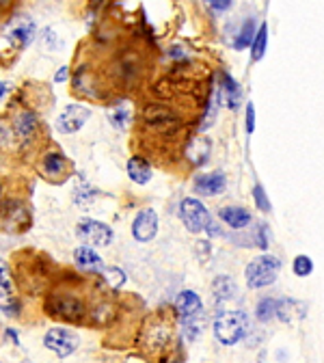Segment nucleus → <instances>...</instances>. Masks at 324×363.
I'll return each mask as SVG.
<instances>
[{
    "label": "nucleus",
    "mask_w": 324,
    "mask_h": 363,
    "mask_svg": "<svg viewBox=\"0 0 324 363\" xmlns=\"http://www.w3.org/2000/svg\"><path fill=\"white\" fill-rule=\"evenodd\" d=\"M140 121L149 132L165 138H171L181 130V117L165 104H147L140 111Z\"/></svg>",
    "instance_id": "obj_1"
},
{
    "label": "nucleus",
    "mask_w": 324,
    "mask_h": 363,
    "mask_svg": "<svg viewBox=\"0 0 324 363\" xmlns=\"http://www.w3.org/2000/svg\"><path fill=\"white\" fill-rule=\"evenodd\" d=\"M266 46H268V24H261L257 29V33L253 35V42H251V58L253 60H259L266 52Z\"/></svg>",
    "instance_id": "obj_23"
},
{
    "label": "nucleus",
    "mask_w": 324,
    "mask_h": 363,
    "mask_svg": "<svg viewBox=\"0 0 324 363\" xmlns=\"http://www.w3.org/2000/svg\"><path fill=\"white\" fill-rule=\"evenodd\" d=\"M171 337V325L165 320H156L154 325L145 331V341H147V346L152 350H162L167 346V341Z\"/></svg>",
    "instance_id": "obj_15"
},
{
    "label": "nucleus",
    "mask_w": 324,
    "mask_h": 363,
    "mask_svg": "<svg viewBox=\"0 0 324 363\" xmlns=\"http://www.w3.org/2000/svg\"><path fill=\"white\" fill-rule=\"evenodd\" d=\"M95 197V191L91 186H87L85 182H83V188H78L76 186V201L78 204H85V201H91Z\"/></svg>",
    "instance_id": "obj_32"
},
{
    "label": "nucleus",
    "mask_w": 324,
    "mask_h": 363,
    "mask_svg": "<svg viewBox=\"0 0 324 363\" xmlns=\"http://www.w3.org/2000/svg\"><path fill=\"white\" fill-rule=\"evenodd\" d=\"M5 218H7V229L11 227L13 232H24L29 227V208L24 204H19V201H11V204H7Z\"/></svg>",
    "instance_id": "obj_17"
},
{
    "label": "nucleus",
    "mask_w": 324,
    "mask_h": 363,
    "mask_svg": "<svg viewBox=\"0 0 324 363\" xmlns=\"http://www.w3.org/2000/svg\"><path fill=\"white\" fill-rule=\"evenodd\" d=\"M0 307L5 309V314L17 316L19 305L13 296V284H11V273L5 259H0Z\"/></svg>",
    "instance_id": "obj_10"
},
{
    "label": "nucleus",
    "mask_w": 324,
    "mask_h": 363,
    "mask_svg": "<svg viewBox=\"0 0 324 363\" xmlns=\"http://www.w3.org/2000/svg\"><path fill=\"white\" fill-rule=\"evenodd\" d=\"M99 275H102L106 281H108V286L111 288H121V286H124L126 284V275H124V271H119V268H102V271H99Z\"/></svg>",
    "instance_id": "obj_29"
},
{
    "label": "nucleus",
    "mask_w": 324,
    "mask_h": 363,
    "mask_svg": "<svg viewBox=\"0 0 324 363\" xmlns=\"http://www.w3.org/2000/svg\"><path fill=\"white\" fill-rule=\"evenodd\" d=\"M281 271V261L275 255H259L255 259L249 261V266L245 271L247 277V286L251 290H259V288H266L270 284L277 281V275Z\"/></svg>",
    "instance_id": "obj_4"
},
{
    "label": "nucleus",
    "mask_w": 324,
    "mask_h": 363,
    "mask_svg": "<svg viewBox=\"0 0 324 363\" xmlns=\"http://www.w3.org/2000/svg\"><path fill=\"white\" fill-rule=\"evenodd\" d=\"M220 93L225 95V102L232 111H236L242 102V89L240 85L236 83V80L227 74H222L220 76Z\"/></svg>",
    "instance_id": "obj_20"
},
{
    "label": "nucleus",
    "mask_w": 324,
    "mask_h": 363,
    "mask_svg": "<svg viewBox=\"0 0 324 363\" xmlns=\"http://www.w3.org/2000/svg\"><path fill=\"white\" fill-rule=\"evenodd\" d=\"M70 160L60 154V152H48L42 158V171L48 175V179L52 182H63L65 175L70 173Z\"/></svg>",
    "instance_id": "obj_13"
},
{
    "label": "nucleus",
    "mask_w": 324,
    "mask_h": 363,
    "mask_svg": "<svg viewBox=\"0 0 324 363\" xmlns=\"http://www.w3.org/2000/svg\"><path fill=\"white\" fill-rule=\"evenodd\" d=\"M253 130H255V106L251 102V104H247V132L251 134Z\"/></svg>",
    "instance_id": "obj_35"
},
{
    "label": "nucleus",
    "mask_w": 324,
    "mask_h": 363,
    "mask_svg": "<svg viewBox=\"0 0 324 363\" xmlns=\"http://www.w3.org/2000/svg\"><path fill=\"white\" fill-rule=\"evenodd\" d=\"M128 175H130V179L134 182V184H147V182L152 179V167H149V163L145 158H140V156H132L130 160H128Z\"/></svg>",
    "instance_id": "obj_19"
},
{
    "label": "nucleus",
    "mask_w": 324,
    "mask_h": 363,
    "mask_svg": "<svg viewBox=\"0 0 324 363\" xmlns=\"http://www.w3.org/2000/svg\"><path fill=\"white\" fill-rule=\"evenodd\" d=\"M108 119H111V124L117 128V130H124L126 126H128V119H130V113L126 111V108H115L111 115H108Z\"/></svg>",
    "instance_id": "obj_30"
},
{
    "label": "nucleus",
    "mask_w": 324,
    "mask_h": 363,
    "mask_svg": "<svg viewBox=\"0 0 324 363\" xmlns=\"http://www.w3.org/2000/svg\"><path fill=\"white\" fill-rule=\"evenodd\" d=\"M9 39L17 46V48H26L31 46V42L35 39V24L31 22V19H26V22H19L15 24L11 31H9Z\"/></svg>",
    "instance_id": "obj_22"
},
{
    "label": "nucleus",
    "mask_w": 324,
    "mask_h": 363,
    "mask_svg": "<svg viewBox=\"0 0 324 363\" xmlns=\"http://www.w3.org/2000/svg\"><path fill=\"white\" fill-rule=\"evenodd\" d=\"M227 186V179L222 173H206V175H199L195 179V188L201 193V195H208V197H214V195H220Z\"/></svg>",
    "instance_id": "obj_14"
},
{
    "label": "nucleus",
    "mask_w": 324,
    "mask_h": 363,
    "mask_svg": "<svg viewBox=\"0 0 324 363\" xmlns=\"http://www.w3.org/2000/svg\"><path fill=\"white\" fill-rule=\"evenodd\" d=\"M216 111H218V95L214 93V95L210 97V102H208L206 117L201 119V126H199V130H201V132H206V130H210V128H212V124L216 121Z\"/></svg>",
    "instance_id": "obj_27"
},
{
    "label": "nucleus",
    "mask_w": 324,
    "mask_h": 363,
    "mask_svg": "<svg viewBox=\"0 0 324 363\" xmlns=\"http://www.w3.org/2000/svg\"><path fill=\"white\" fill-rule=\"evenodd\" d=\"M91 117V111L83 104H70L56 119V130L60 134H74L87 124V119Z\"/></svg>",
    "instance_id": "obj_8"
},
{
    "label": "nucleus",
    "mask_w": 324,
    "mask_h": 363,
    "mask_svg": "<svg viewBox=\"0 0 324 363\" xmlns=\"http://www.w3.org/2000/svg\"><path fill=\"white\" fill-rule=\"evenodd\" d=\"M76 232L89 247H108L113 242V229L104 223H99V220H93V218L80 220Z\"/></svg>",
    "instance_id": "obj_6"
},
{
    "label": "nucleus",
    "mask_w": 324,
    "mask_h": 363,
    "mask_svg": "<svg viewBox=\"0 0 324 363\" xmlns=\"http://www.w3.org/2000/svg\"><path fill=\"white\" fill-rule=\"evenodd\" d=\"M44 344L58 357H70L78 348L80 339L70 329H50L44 337Z\"/></svg>",
    "instance_id": "obj_7"
},
{
    "label": "nucleus",
    "mask_w": 324,
    "mask_h": 363,
    "mask_svg": "<svg viewBox=\"0 0 324 363\" xmlns=\"http://www.w3.org/2000/svg\"><path fill=\"white\" fill-rule=\"evenodd\" d=\"M253 201L255 206L261 210V212H270V201H268V195L264 193V188H261L259 184L253 186Z\"/></svg>",
    "instance_id": "obj_31"
},
{
    "label": "nucleus",
    "mask_w": 324,
    "mask_h": 363,
    "mask_svg": "<svg viewBox=\"0 0 324 363\" xmlns=\"http://www.w3.org/2000/svg\"><path fill=\"white\" fill-rule=\"evenodd\" d=\"M46 309L52 318L67 320V322H78V320H83V316L87 314L83 296H78L72 290H60V292L52 294L48 298Z\"/></svg>",
    "instance_id": "obj_3"
},
{
    "label": "nucleus",
    "mask_w": 324,
    "mask_h": 363,
    "mask_svg": "<svg viewBox=\"0 0 324 363\" xmlns=\"http://www.w3.org/2000/svg\"><path fill=\"white\" fill-rule=\"evenodd\" d=\"M210 152H212V145L208 138H195L186 147V156L195 165H206L210 158Z\"/></svg>",
    "instance_id": "obj_21"
},
{
    "label": "nucleus",
    "mask_w": 324,
    "mask_h": 363,
    "mask_svg": "<svg viewBox=\"0 0 324 363\" xmlns=\"http://www.w3.org/2000/svg\"><path fill=\"white\" fill-rule=\"evenodd\" d=\"M67 74H70V70H67V67H60V70L56 72L54 80H56V83H65V80H67Z\"/></svg>",
    "instance_id": "obj_37"
},
{
    "label": "nucleus",
    "mask_w": 324,
    "mask_h": 363,
    "mask_svg": "<svg viewBox=\"0 0 324 363\" xmlns=\"http://www.w3.org/2000/svg\"><path fill=\"white\" fill-rule=\"evenodd\" d=\"M5 93H7V85L3 83V80H0V97H3Z\"/></svg>",
    "instance_id": "obj_38"
},
{
    "label": "nucleus",
    "mask_w": 324,
    "mask_h": 363,
    "mask_svg": "<svg viewBox=\"0 0 324 363\" xmlns=\"http://www.w3.org/2000/svg\"><path fill=\"white\" fill-rule=\"evenodd\" d=\"M175 312L181 318V322H186L204 314V302H201V298L193 290H184L175 298Z\"/></svg>",
    "instance_id": "obj_12"
},
{
    "label": "nucleus",
    "mask_w": 324,
    "mask_h": 363,
    "mask_svg": "<svg viewBox=\"0 0 324 363\" xmlns=\"http://www.w3.org/2000/svg\"><path fill=\"white\" fill-rule=\"evenodd\" d=\"M11 138H13V130L9 128V124L0 121V147H7L11 143Z\"/></svg>",
    "instance_id": "obj_34"
},
{
    "label": "nucleus",
    "mask_w": 324,
    "mask_h": 363,
    "mask_svg": "<svg viewBox=\"0 0 324 363\" xmlns=\"http://www.w3.org/2000/svg\"><path fill=\"white\" fill-rule=\"evenodd\" d=\"M212 290H214V298L216 300H229L234 294H236V284L229 279V277H216L214 279V286H212Z\"/></svg>",
    "instance_id": "obj_24"
},
{
    "label": "nucleus",
    "mask_w": 324,
    "mask_h": 363,
    "mask_svg": "<svg viewBox=\"0 0 324 363\" xmlns=\"http://www.w3.org/2000/svg\"><path fill=\"white\" fill-rule=\"evenodd\" d=\"M277 312V300L275 298H261L255 307V316L259 322H270Z\"/></svg>",
    "instance_id": "obj_26"
},
{
    "label": "nucleus",
    "mask_w": 324,
    "mask_h": 363,
    "mask_svg": "<svg viewBox=\"0 0 324 363\" xmlns=\"http://www.w3.org/2000/svg\"><path fill=\"white\" fill-rule=\"evenodd\" d=\"M257 245L259 249H268V240H266V225L259 227V234H257Z\"/></svg>",
    "instance_id": "obj_36"
},
{
    "label": "nucleus",
    "mask_w": 324,
    "mask_h": 363,
    "mask_svg": "<svg viewBox=\"0 0 324 363\" xmlns=\"http://www.w3.org/2000/svg\"><path fill=\"white\" fill-rule=\"evenodd\" d=\"M253 35H255V19L251 17V19H247L245 26H242V31L238 33L236 42H234V48H236V50H245V48H249L251 42H253Z\"/></svg>",
    "instance_id": "obj_25"
},
{
    "label": "nucleus",
    "mask_w": 324,
    "mask_h": 363,
    "mask_svg": "<svg viewBox=\"0 0 324 363\" xmlns=\"http://www.w3.org/2000/svg\"><path fill=\"white\" fill-rule=\"evenodd\" d=\"M74 261L80 271H87V273H99L104 268L102 257H99L95 253V249H91V247H78L74 251Z\"/></svg>",
    "instance_id": "obj_16"
},
{
    "label": "nucleus",
    "mask_w": 324,
    "mask_h": 363,
    "mask_svg": "<svg viewBox=\"0 0 324 363\" xmlns=\"http://www.w3.org/2000/svg\"><path fill=\"white\" fill-rule=\"evenodd\" d=\"M206 5H208L214 13H225V11L234 5V0H206Z\"/></svg>",
    "instance_id": "obj_33"
},
{
    "label": "nucleus",
    "mask_w": 324,
    "mask_h": 363,
    "mask_svg": "<svg viewBox=\"0 0 324 363\" xmlns=\"http://www.w3.org/2000/svg\"><path fill=\"white\" fill-rule=\"evenodd\" d=\"M249 331V318L245 312H220L214 322V335L220 344L234 346L247 335Z\"/></svg>",
    "instance_id": "obj_2"
},
{
    "label": "nucleus",
    "mask_w": 324,
    "mask_h": 363,
    "mask_svg": "<svg viewBox=\"0 0 324 363\" xmlns=\"http://www.w3.org/2000/svg\"><path fill=\"white\" fill-rule=\"evenodd\" d=\"M292 271L296 277H309L314 273V261L309 255H298L294 259V264H292Z\"/></svg>",
    "instance_id": "obj_28"
},
{
    "label": "nucleus",
    "mask_w": 324,
    "mask_h": 363,
    "mask_svg": "<svg viewBox=\"0 0 324 363\" xmlns=\"http://www.w3.org/2000/svg\"><path fill=\"white\" fill-rule=\"evenodd\" d=\"M179 216H181V220H184V225L191 234L206 232V227L210 225V220H212L208 208L195 197H186L184 201H181L179 204Z\"/></svg>",
    "instance_id": "obj_5"
},
{
    "label": "nucleus",
    "mask_w": 324,
    "mask_h": 363,
    "mask_svg": "<svg viewBox=\"0 0 324 363\" xmlns=\"http://www.w3.org/2000/svg\"><path fill=\"white\" fill-rule=\"evenodd\" d=\"M0 195H3V186H0Z\"/></svg>",
    "instance_id": "obj_39"
},
{
    "label": "nucleus",
    "mask_w": 324,
    "mask_h": 363,
    "mask_svg": "<svg viewBox=\"0 0 324 363\" xmlns=\"http://www.w3.org/2000/svg\"><path fill=\"white\" fill-rule=\"evenodd\" d=\"M218 216L225 220V223L232 227V229H242L251 225V212H247L245 208H238V206H225L220 208Z\"/></svg>",
    "instance_id": "obj_18"
},
{
    "label": "nucleus",
    "mask_w": 324,
    "mask_h": 363,
    "mask_svg": "<svg viewBox=\"0 0 324 363\" xmlns=\"http://www.w3.org/2000/svg\"><path fill=\"white\" fill-rule=\"evenodd\" d=\"M37 128H39V124H37L35 113L33 111H19L13 119L11 130H13V134H15V138L19 140V143L29 145L37 134Z\"/></svg>",
    "instance_id": "obj_11"
},
{
    "label": "nucleus",
    "mask_w": 324,
    "mask_h": 363,
    "mask_svg": "<svg viewBox=\"0 0 324 363\" xmlns=\"http://www.w3.org/2000/svg\"><path fill=\"white\" fill-rule=\"evenodd\" d=\"M158 234V214L152 208L140 210L132 223V236L138 242H149Z\"/></svg>",
    "instance_id": "obj_9"
}]
</instances>
